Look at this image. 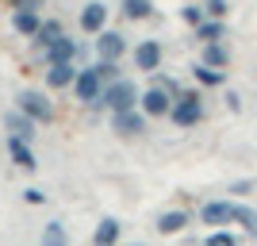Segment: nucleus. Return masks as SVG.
I'll list each match as a JSON object with an SVG mask.
<instances>
[{"mask_svg": "<svg viewBox=\"0 0 257 246\" xmlns=\"http://www.w3.org/2000/svg\"><path fill=\"white\" fill-rule=\"evenodd\" d=\"M96 50H100V58H107V62H119L123 50H127V43H123V35H119V31H100Z\"/></svg>", "mask_w": 257, "mask_h": 246, "instance_id": "8", "label": "nucleus"}, {"mask_svg": "<svg viewBox=\"0 0 257 246\" xmlns=\"http://www.w3.org/2000/svg\"><path fill=\"white\" fill-rule=\"evenodd\" d=\"M23 196H27V204H43V200H46V196L39 193V189H27V193H23Z\"/></svg>", "mask_w": 257, "mask_h": 246, "instance_id": "29", "label": "nucleus"}, {"mask_svg": "<svg viewBox=\"0 0 257 246\" xmlns=\"http://www.w3.org/2000/svg\"><path fill=\"white\" fill-rule=\"evenodd\" d=\"M150 12H154L150 0H123V16H127V20H146Z\"/></svg>", "mask_w": 257, "mask_h": 246, "instance_id": "21", "label": "nucleus"}, {"mask_svg": "<svg viewBox=\"0 0 257 246\" xmlns=\"http://www.w3.org/2000/svg\"><path fill=\"white\" fill-rule=\"evenodd\" d=\"M169 108H173V100H169V89H150L146 97H142V112L146 116H169Z\"/></svg>", "mask_w": 257, "mask_h": 246, "instance_id": "9", "label": "nucleus"}, {"mask_svg": "<svg viewBox=\"0 0 257 246\" xmlns=\"http://www.w3.org/2000/svg\"><path fill=\"white\" fill-rule=\"evenodd\" d=\"M4 127H8L12 135H20V139H27V142L35 139V119L27 116V112H20V108H16V112H8V116H4Z\"/></svg>", "mask_w": 257, "mask_h": 246, "instance_id": "11", "label": "nucleus"}, {"mask_svg": "<svg viewBox=\"0 0 257 246\" xmlns=\"http://www.w3.org/2000/svg\"><path fill=\"white\" fill-rule=\"evenodd\" d=\"M204 12L215 16V20H223V16H226V0H204Z\"/></svg>", "mask_w": 257, "mask_h": 246, "instance_id": "26", "label": "nucleus"}, {"mask_svg": "<svg viewBox=\"0 0 257 246\" xmlns=\"http://www.w3.org/2000/svg\"><path fill=\"white\" fill-rule=\"evenodd\" d=\"M20 112H27L35 123H50L54 119V104L43 97V93H35V89H23L20 93Z\"/></svg>", "mask_w": 257, "mask_h": 246, "instance_id": "4", "label": "nucleus"}, {"mask_svg": "<svg viewBox=\"0 0 257 246\" xmlns=\"http://www.w3.org/2000/svg\"><path fill=\"white\" fill-rule=\"evenodd\" d=\"M46 81H50V89H65L77 81V65L73 62H54L50 69H46Z\"/></svg>", "mask_w": 257, "mask_h": 246, "instance_id": "14", "label": "nucleus"}, {"mask_svg": "<svg viewBox=\"0 0 257 246\" xmlns=\"http://www.w3.org/2000/svg\"><path fill=\"white\" fill-rule=\"evenodd\" d=\"M107 23V4H100V0H92V4H85V12H81V31L88 35H100Z\"/></svg>", "mask_w": 257, "mask_h": 246, "instance_id": "6", "label": "nucleus"}, {"mask_svg": "<svg viewBox=\"0 0 257 246\" xmlns=\"http://www.w3.org/2000/svg\"><path fill=\"white\" fill-rule=\"evenodd\" d=\"M77 50H81V46H77L73 39H65V35H62V39H54V43L46 46V62H50V65L54 62H73Z\"/></svg>", "mask_w": 257, "mask_h": 246, "instance_id": "13", "label": "nucleus"}, {"mask_svg": "<svg viewBox=\"0 0 257 246\" xmlns=\"http://www.w3.org/2000/svg\"><path fill=\"white\" fill-rule=\"evenodd\" d=\"M54 39H62V23H58V20L43 23V27H39V31H35V46H50Z\"/></svg>", "mask_w": 257, "mask_h": 246, "instance_id": "20", "label": "nucleus"}, {"mask_svg": "<svg viewBox=\"0 0 257 246\" xmlns=\"http://www.w3.org/2000/svg\"><path fill=\"white\" fill-rule=\"evenodd\" d=\"M92 242H96V246H115L119 242V219H100Z\"/></svg>", "mask_w": 257, "mask_h": 246, "instance_id": "15", "label": "nucleus"}, {"mask_svg": "<svg viewBox=\"0 0 257 246\" xmlns=\"http://www.w3.org/2000/svg\"><path fill=\"white\" fill-rule=\"evenodd\" d=\"M184 223H188V215H184V212H165V215H158V231H161V235H177Z\"/></svg>", "mask_w": 257, "mask_h": 246, "instance_id": "19", "label": "nucleus"}, {"mask_svg": "<svg viewBox=\"0 0 257 246\" xmlns=\"http://www.w3.org/2000/svg\"><path fill=\"white\" fill-rule=\"evenodd\" d=\"M234 223L246 227V235H257V212L253 208H238L234 204Z\"/></svg>", "mask_w": 257, "mask_h": 246, "instance_id": "22", "label": "nucleus"}, {"mask_svg": "<svg viewBox=\"0 0 257 246\" xmlns=\"http://www.w3.org/2000/svg\"><path fill=\"white\" fill-rule=\"evenodd\" d=\"M100 104H107L111 112H127V108L139 104V89H135V81H111V85H104V93H100Z\"/></svg>", "mask_w": 257, "mask_h": 246, "instance_id": "1", "label": "nucleus"}, {"mask_svg": "<svg viewBox=\"0 0 257 246\" xmlns=\"http://www.w3.org/2000/svg\"><path fill=\"white\" fill-rule=\"evenodd\" d=\"M169 116H173V123H177V127H196V123L204 119V100L196 97V93H184V97L173 100Z\"/></svg>", "mask_w": 257, "mask_h": 246, "instance_id": "2", "label": "nucleus"}, {"mask_svg": "<svg viewBox=\"0 0 257 246\" xmlns=\"http://www.w3.org/2000/svg\"><path fill=\"white\" fill-rule=\"evenodd\" d=\"M111 131H119V135H139V131H146V116L135 112V108L111 112Z\"/></svg>", "mask_w": 257, "mask_h": 246, "instance_id": "5", "label": "nucleus"}, {"mask_svg": "<svg viewBox=\"0 0 257 246\" xmlns=\"http://www.w3.org/2000/svg\"><path fill=\"white\" fill-rule=\"evenodd\" d=\"M43 246H65V231H62V223H50L43 231Z\"/></svg>", "mask_w": 257, "mask_h": 246, "instance_id": "24", "label": "nucleus"}, {"mask_svg": "<svg viewBox=\"0 0 257 246\" xmlns=\"http://www.w3.org/2000/svg\"><path fill=\"white\" fill-rule=\"evenodd\" d=\"M181 16H184V20H188V23H192V27H200L207 12H204V8H192V4H188V8H181Z\"/></svg>", "mask_w": 257, "mask_h": 246, "instance_id": "27", "label": "nucleus"}, {"mask_svg": "<svg viewBox=\"0 0 257 246\" xmlns=\"http://www.w3.org/2000/svg\"><path fill=\"white\" fill-rule=\"evenodd\" d=\"M77 100H85V104H100V93H104V77H100L96 65H88V69H77Z\"/></svg>", "mask_w": 257, "mask_h": 246, "instance_id": "3", "label": "nucleus"}, {"mask_svg": "<svg viewBox=\"0 0 257 246\" xmlns=\"http://www.w3.org/2000/svg\"><path fill=\"white\" fill-rule=\"evenodd\" d=\"M200 219H204V223H211V227H219V223H234V204H226V200H211V204H204Z\"/></svg>", "mask_w": 257, "mask_h": 246, "instance_id": "10", "label": "nucleus"}, {"mask_svg": "<svg viewBox=\"0 0 257 246\" xmlns=\"http://www.w3.org/2000/svg\"><path fill=\"white\" fill-rule=\"evenodd\" d=\"M135 65H139L142 73H154V69L161 65V46L154 43V39L139 43V46H135Z\"/></svg>", "mask_w": 257, "mask_h": 246, "instance_id": "7", "label": "nucleus"}, {"mask_svg": "<svg viewBox=\"0 0 257 246\" xmlns=\"http://www.w3.org/2000/svg\"><path fill=\"white\" fill-rule=\"evenodd\" d=\"M39 4H43V0H16V8H20V12H35Z\"/></svg>", "mask_w": 257, "mask_h": 246, "instance_id": "28", "label": "nucleus"}, {"mask_svg": "<svg viewBox=\"0 0 257 246\" xmlns=\"http://www.w3.org/2000/svg\"><path fill=\"white\" fill-rule=\"evenodd\" d=\"M196 35H200L204 43H219V39L226 35V27H223V20H215V16H207V20L200 23V27H196Z\"/></svg>", "mask_w": 257, "mask_h": 246, "instance_id": "16", "label": "nucleus"}, {"mask_svg": "<svg viewBox=\"0 0 257 246\" xmlns=\"http://www.w3.org/2000/svg\"><path fill=\"white\" fill-rule=\"evenodd\" d=\"M196 81H200V85H223V69H215V65H196Z\"/></svg>", "mask_w": 257, "mask_h": 246, "instance_id": "23", "label": "nucleus"}, {"mask_svg": "<svg viewBox=\"0 0 257 246\" xmlns=\"http://www.w3.org/2000/svg\"><path fill=\"white\" fill-rule=\"evenodd\" d=\"M230 62V54H226L223 43H204V65H215V69H223Z\"/></svg>", "mask_w": 257, "mask_h": 246, "instance_id": "18", "label": "nucleus"}, {"mask_svg": "<svg viewBox=\"0 0 257 246\" xmlns=\"http://www.w3.org/2000/svg\"><path fill=\"white\" fill-rule=\"evenodd\" d=\"M207 246H238V242H234V235H226V231H211V235H207Z\"/></svg>", "mask_w": 257, "mask_h": 246, "instance_id": "25", "label": "nucleus"}, {"mask_svg": "<svg viewBox=\"0 0 257 246\" xmlns=\"http://www.w3.org/2000/svg\"><path fill=\"white\" fill-rule=\"evenodd\" d=\"M8 154H12V161H16L20 170H35V166H39L35 154H31V146H27V139H20V135H8Z\"/></svg>", "mask_w": 257, "mask_h": 246, "instance_id": "12", "label": "nucleus"}, {"mask_svg": "<svg viewBox=\"0 0 257 246\" xmlns=\"http://www.w3.org/2000/svg\"><path fill=\"white\" fill-rule=\"evenodd\" d=\"M12 27H16L20 35H35L39 27H43V20H39L35 12H16V16H12Z\"/></svg>", "mask_w": 257, "mask_h": 246, "instance_id": "17", "label": "nucleus"}]
</instances>
